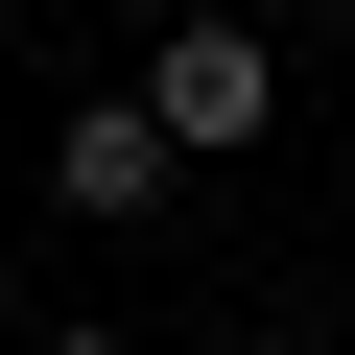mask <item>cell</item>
Listing matches in <instances>:
<instances>
[{
	"instance_id": "cell-1",
	"label": "cell",
	"mask_w": 355,
	"mask_h": 355,
	"mask_svg": "<svg viewBox=\"0 0 355 355\" xmlns=\"http://www.w3.org/2000/svg\"><path fill=\"white\" fill-rule=\"evenodd\" d=\"M119 95H142V142H166V166H237V142H284V48H261V24H166Z\"/></svg>"
},
{
	"instance_id": "cell-2",
	"label": "cell",
	"mask_w": 355,
	"mask_h": 355,
	"mask_svg": "<svg viewBox=\"0 0 355 355\" xmlns=\"http://www.w3.org/2000/svg\"><path fill=\"white\" fill-rule=\"evenodd\" d=\"M48 214H166V142H142V95H71V119H48Z\"/></svg>"
},
{
	"instance_id": "cell-3",
	"label": "cell",
	"mask_w": 355,
	"mask_h": 355,
	"mask_svg": "<svg viewBox=\"0 0 355 355\" xmlns=\"http://www.w3.org/2000/svg\"><path fill=\"white\" fill-rule=\"evenodd\" d=\"M48 355H142V331H48Z\"/></svg>"
}]
</instances>
